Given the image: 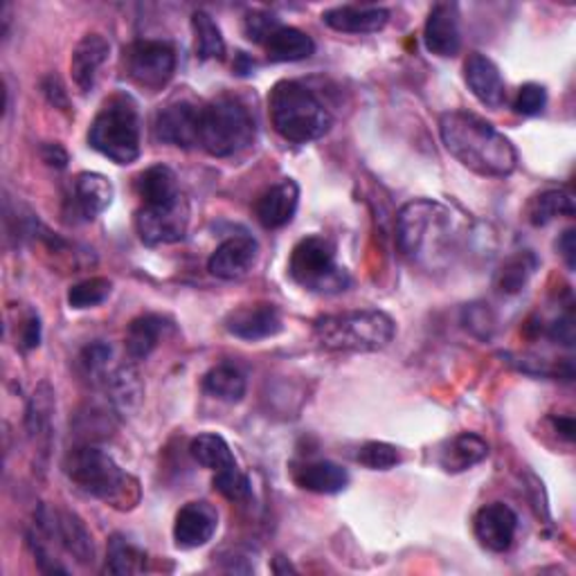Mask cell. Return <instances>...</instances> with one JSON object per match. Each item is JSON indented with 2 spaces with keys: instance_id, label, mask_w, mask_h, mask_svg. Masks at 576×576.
I'll return each mask as SVG.
<instances>
[{
  "instance_id": "38",
  "label": "cell",
  "mask_w": 576,
  "mask_h": 576,
  "mask_svg": "<svg viewBox=\"0 0 576 576\" xmlns=\"http://www.w3.org/2000/svg\"><path fill=\"white\" fill-rule=\"evenodd\" d=\"M359 462L372 471H390L401 462V455L392 444L367 441L359 450Z\"/></svg>"
},
{
  "instance_id": "42",
  "label": "cell",
  "mask_w": 576,
  "mask_h": 576,
  "mask_svg": "<svg viewBox=\"0 0 576 576\" xmlns=\"http://www.w3.org/2000/svg\"><path fill=\"white\" fill-rule=\"evenodd\" d=\"M39 342H41V320H39V316L30 313L21 327V348L34 350V348H39Z\"/></svg>"
},
{
  "instance_id": "40",
  "label": "cell",
  "mask_w": 576,
  "mask_h": 576,
  "mask_svg": "<svg viewBox=\"0 0 576 576\" xmlns=\"http://www.w3.org/2000/svg\"><path fill=\"white\" fill-rule=\"evenodd\" d=\"M279 25H281L279 19L273 17V14H268V12H253V14H248V17L244 19V32H246V36H248L250 41H255V43H262V45H264V41L270 36V32H275Z\"/></svg>"
},
{
  "instance_id": "25",
  "label": "cell",
  "mask_w": 576,
  "mask_h": 576,
  "mask_svg": "<svg viewBox=\"0 0 576 576\" xmlns=\"http://www.w3.org/2000/svg\"><path fill=\"white\" fill-rule=\"evenodd\" d=\"M264 50H266V56L270 62L288 64V62L309 60V56L316 52V43L307 32H302L298 28L279 25L264 41Z\"/></svg>"
},
{
  "instance_id": "14",
  "label": "cell",
  "mask_w": 576,
  "mask_h": 576,
  "mask_svg": "<svg viewBox=\"0 0 576 576\" xmlns=\"http://www.w3.org/2000/svg\"><path fill=\"white\" fill-rule=\"evenodd\" d=\"M259 257V244L248 235H235L225 239L210 257L207 270L225 281L246 277Z\"/></svg>"
},
{
  "instance_id": "18",
  "label": "cell",
  "mask_w": 576,
  "mask_h": 576,
  "mask_svg": "<svg viewBox=\"0 0 576 576\" xmlns=\"http://www.w3.org/2000/svg\"><path fill=\"white\" fill-rule=\"evenodd\" d=\"M465 82L480 104L489 108H502L506 102V86L500 75V68L487 54L473 52L465 62Z\"/></svg>"
},
{
  "instance_id": "15",
  "label": "cell",
  "mask_w": 576,
  "mask_h": 576,
  "mask_svg": "<svg viewBox=\"0 0 576 576\" xmlns=\"http://www.w3.org/2000/svg\"><path fill=\"white\" fill-rule=\"evenodd\" d=\"M218 527V513L210 502H188L174 523V541L181 550H196L207 545Z\"/></svg>"
},
{
  "instance_id": "8",
  "label": "cell",
  "mask_w": 576,
  "mask_h": 576,
  "mask_svg": "<svg viewBox=\"0 0 576 576\" xmlns=\"http://www.w3.org/2000/svg\"><path fill=\"white\" fill-rule=\"evenodd\" d=\"M288 275L307 291L333 296L348 291L352 277L335 259V246L327 237L302 239L288 259Z\"/></svg>"
},
{
  "instance_id": "3",
  "label": "cell",
  "mask_w": 576,
  "mask_h": 576,
  "mask_svg": "<svg viewBox=\"0 0 576 576\" xmlns=\"http://www.w3.org/2000/svg\"><path fill=\"white\" fill-rule=\"evenodd\" d=\"M64 473L79 491L113 509L131 511L142 498L140 482L115 465V459L106 450L90 444L71 448L64 459Z\"/></svg>"
},
{
  "instance_id": "20",
  "label": "cell",
  "mask_w": 576,
  "mask_h": 576,
  "mask_svg": "<svg viewBox=\"0 0 576 576\" xmlns=\"http://www.w3.org/2000/svg\"><path fill=\"white\" fill-rule=\"evenodd\" d=\"M110 43L104 34H86L73 50L71 60V73L82 93H90L97 84L102 66L108 62Z\"/></svg>"
},
{
  "instance_id": "9",
  "label": "cell",
  "mask_w": 576,
  "mask_h": 576,
  "mask_svg": "<svg viewBox=\"0 0 576 576\" xmlns=\"http://www.w3.org/2000/svg\"><path fill=\"white\" fill-rule=\"evenodd\" d=\"M190 214V201L181 194L167 203L142 205L136 212V230L147 246L179 244L188 235Z\"/></svg>"
},
{
  "instance_id": "32",
  "label": "cell",
  "mask_w": 576,
  "mask_h": 576,
  "mask_svg": "<svg viewBox=\"0 0 576 576\" xmlns=\"http://www.w3.org/2000/svg\"><path fill=\"white\" fill-rule=\"evenodd\" d=\"M574 199L567 190H545L527 203V221L536 227L552 223L558 216H574Z\"/></svg>"
},
{
  "instance_id": "29",
  "label": "cell",
  "mask_w": 576,
  "mask_h": 576,
  "mask_svg": "<svg viewBox=\"0 0 576 576\" xmlns=\"http://www.w3.org/2000/svg\"><path fill=\"white\" fill-rule=\"evenodd\" d=\"M190 452H192V457L196 459L201 467H205V469H210L214 473L239 467L233 448H230V444L221 435H214V433L199 435L192 441Z\"/></svg>"
},
{
  "instance_id": "4",
  "label": "cell",
  "mask_w": 576,
  "mask_h": 576,
  "mask_svg": "<svg viewBox=\"0 0 576 576\" xmlns=\"http://www.w3.org/2000/svg\"><path fill=\"white\" fill-rule=\"evenodd\" d=\"M268 115L275 131L294 145L320 140L331 129V115L311 88L300 82H277L268 95Z\"/></svg>"
},
{
  "instance_id": "11",
  "label": "cell",
  "mask_w": 576,
  "mask_h": 576,
  "mask_svg": "<svg viewBox=\"0 0 576 576\" xmlns=\"http://www.w3.org/2000/svg\"><path fill=\"white\" fill-rule=\"evenodd\" d=\"M34 530L50 541L60 543L77 563H95V543L84 521L68 509H47L41 506L34 515Z\"/></svg>"
},
{
  "instance_id": "12",
  "label": "cell",
  "mask_w": 576,
  "mask_h": 576,
  "mask_svg": "<svg viewBox=\"0 0 576 576\" xmlns=\"http://www.w3.org/2000/svg\"><path fill=\"white\" fill-rule=\"evenodd\" d=\"M518 532V515L504 502H491L478 509L473 518V534L478 543L495 554L511 550Z\"/></svg>"
},
{
  "instance_id": "1",
  "label": "cell",
  "mask_w": 576,
  "mask_h": 576,
  "mask_svg": "<svg viewBox=\"0 0 576 576\" xmlns=\"http://www.w3.org/2000/svg\"><path fill=\"white\" fill-rule=\"evenodd\" d=\"M439 134L448 153L478 177L506 179L515 171L518 153L511 140L476 113H444Z\"/></svg>"
},
{
  "instance_id": "39",
  "label": "cell",
  "mask_w": 576,
  "mask_h": 576,
  "mask_svg": "<svg viewBox=\"0 0 576 576\" xmlns=\"http://www.w3.org/2000/svg\"><path fill=\"white\" fill-rule=\"evenodd\" d=\"M547 104V90L541 84H525L521 86L515 95L513 108L518 115H525V118H534Z\"/></svg>"
},
{
  "instance_id": "26",
  "label": "cell",
  "mask_w": 576,
  "mask_h": 576,
  "mask_svg": "<svg viewBox=\"0 0 576 576\" xmlns=\"http://www.w3.org/2000/svg\"><path fill=\"white\" fill-rule=\"evenodd\" d=\"M169 322L158 316V313H145L140 318H136L129 329H127V338H125V348L131 361H145L149 359L156 348L160 344V340L164 338Z\"/></svg>"
},
{
  "instance_id": "22",
  "label": "cell",
  "mask_w": 576,
  "mask_h": 576,
  "mask_svg": "<svg viewBox=\"0 0 576 576\" xmlns=\"http://www.w3.org/2000/svg\"><path fill=\"white\" fill-rule=\"evenodd\" d=\"M489 457V444L476 433H459L439 452V467L446 473H465Z\"/></svg>"
},
{
  "instance_id": "36",
  "label": "cell",
  "mask_w": 576,
  "mask_h": 576,
  "mask_svg": "<svg viewBox=\"0 0 576 576\" xmlns=\"http://www.w3.org/2000/svg\"><path fill=\"white\" fill-rule=\"evenodd\" d=\"M52 413H54V394L50 390L47 383H41L39 390L34 392L30 406H28V430L30 437H43L50 430V422H52Z\"/></svg>"
},
{
  "instance_id": "7",
  "label": "cell",
  "mask_w": 576,
  "mask_h": 576,
  "mask_svg": "<svg viewBox=\"0 0 576 576\" xmlns=\"http://www.w3.org/2000/svg\"><path fill=\"white\" fill-rule=\"evenodd\" d=\"M257 127L250 110L235 97H216L199 110V147L214 158H230L248 149Z\"/></svg>"
},
{
  "instance_id": "31",
  "label": "cell",
  "mask_w": 576,
  "mask_h": 576,
  "mask_svg": "<svg viewBox=\"0 0 576 576\" xmlns=\"http://www.w3.org/2000/svg\"><path fill=\"white\" fill-rule=\"evenodd\" d=\"M203 390L225 403H239L246 396V376L235 365H216L203 376Z\"/></svg>"
},
{
  "instance_id": "37",
  "label": "cell",
  "mask_w": 576,
  "mask_h": 576,
  "mask_svg": "<svg viewBox=\"0 0 576 576\" xmlns=\"http://www.w3.org/2000/svg\"><path fill=\"white\" fill-rule=\"evenodd\" d=\"M212 484L230 502H246L253 495L250 480H248V476L239 467L216 471Z\"/></svg>"
},
{
  "instance_id": "47",
  "label": "cell",
  "mask_w": 576,
  "mask_h": 576,
  "mask_svg": "<svg viewBox=\"0 0 576 576\" xmlns=\"http://www.w3.org/2000/svg\"><path fill=\"white\" fill-rule=\"evenodd\" d=\"M554 426L567 441L574 439V419L572 417H558V419H554Z\"/></svg>"
},
{
  "instance_id": "28",
  "label": "cell",
  "mask_w": 576,
  "mask_h": 576,
  "mask_svg": "<svg viewBox=\"0 0 576 576\" xmlns=\"http://www.w3.org/2000/svg\"><path fill=\"white\" fill-rule=\"evenodd\" d=\"M106 390L110 394L113 406L122 413L136 410L142 401V383H140V374L134 365H120L118 370H115L106 378Z\"/></svg>"
},
{
  "instance_id": "13",
  "label": "cell",
  "mask_w": 576,
  "mask_h": 576,
  "mask_svg": "<svg viewBox=\"0 0 576 576\" xmlns=\"http://www.w3.org/2000/svg\"><path fill=\"white\" fill-rule=\"evenodd\" d=\"M199 110L190 102H177L164 106L153 122L156 140L162 145H174L181 149L199 147Z\"/></svg>"
},
{
  "instance_id": "24",
  "label": "cell",
  "mask_w": 576,
  "mask_h": 576,
  "mask_svg": "<svg viewBox=\"0 0 576 576\" xmlns=\"http://www.w3.org/2000/svg\"><path fill=\"white\" fill-rule=\"evenodd\" d=\"M294 480L305 491L320 493V495H333V493H340V491L348 489L350 473L335 462L318 459V462L300 465L294 471Z\"/></svg>"
},
{
  "instance_id": "45",
  "label": "cell",
  "mask_w": 576,
  "mask_h": 576,
  "mask_svg": "<svg viewBox=\"0 0 576 576\" xmlns=\"http://www.w3.org/2000/svg\"><path fill=\"white\" fill-rule=\"evenodd\" d=\"M43 93L47 95L50 104H54V106H62V108H68V97H66V90H64L62 82L56 79V77H47V79L43 82Z\"/></svg>"
},
{
  "instance_id": "16",
  "label": "cell",
  "mask_w": 576,
  "mask_h": 576,
  "mask_svg": "<svg viewBox=\"0 0 576 576\" xmlns=\"http://www.w3.org/2000/svg\"><path fill=\"white\" fill-rule=\"evenodd\" d=\"M225 329L239 340L255 342L277 335L284 324L279 311L273 305H244L227 313Z\"/></svg>"
},
{
  "instance_id": "2",
  "label": "cell",
  "mask_w": 576,
  "mask_h": 576,
  "mask_svg": "<svg viewBox=\"0 0 576 576\" xmlns=\"http://www.w3.org/2000/svg\"><path fill=\"white\" fill-rule=\"evenodd\" d=\"M396 244L403 257L428 270L446 266L457 244L455 214L430 199L410 201L396 216Z\"/></svg>"
},
{
  "instance_id": "10",
  "label": "cell",
  "mask_w": 576,
  "mask_h": 576,
  "mask_svg": "<svg viewBox=\"0 0 576 576\" xmlns=\"http://www.w3.org/2000/svg\"><path fill=\"white\" fill-rule=\"evenodd\" d=\"M122 62L134 84L147 90H160L177 73V50L164 41H136L125 47Z\"/></svg>"
},
{
  "instance_id": "27",
  "label": "cell",
  "mask_w": 576,
  "mask_h": 576,
  "mask_svg": "<svg viewBox=\"0 0 576 576\" xmlns=\"http://www.w3.org/2000/svg\"><path fill=\"white\" fill-rule=\"evenodd\" d=\"M136 192L142 199V205L167 203L183 194L179 188L177 174L167 164H153V167L145 169L136 181Z\"/></svg>"
},
{
  "instance_id": "30",
  "label": "cell",
  "mask_w": 576,
  "mask_h": 576,
  "mask_svg": "<svg viewBox=\"0 0 576 576\" xmlns=\"http://www.w3.org/2000/svg\"><path fill=\"white\" fill-rule=\"evenodd\" d=\"M536 268H538V257L532 250L515 253L498 270V277H495L498 291H502L504 296L521 294L527 286L530 277L536 273Z\"/></svg>"
},
{
  "instance_id": "34",
  "label": "cell",
  "mask_w": 576,
  "mask_h": 576,
  "mask_svg": "<svg viewBox=\"0 0 576 576\" xmlns=\"http://www.w3.org/2000/svg\"><path fill=\"white\" fill-rule=\"evenodd\" d=\"M192 30H194V39H196V54L201 56V60H223L225 41H223L218 25L214 23V19L207 12L199 10L192 14Z\"/></svg>"
},
{
  "instance_id": "35",
  "label": "cell",
  "mask_w": 576,
  "mask_h": 576,
  "mask_svg": "<svg viewBox=\"0 0 576 576\" xmlns=\"http://www.w3.org/2000/svg\"><path fill=\"white\" fill-rule=\"evenodd\" d=\"M113 291V284L110 279L106 277H90V279H84L79 284H75L71 291H68V305L77 311H84V309H93V307H99L108 300Z\"/></svg>"
},
{
  "instance_id": "44",
  "label": "cell",
  "mask_w": 576,
  "mask_h": 576,
  "mask_svg": "<svg viewBox=\"0 0 576 576\" xmlns=\"http://www.w3.org/2000/svg\"><path fill=\"white\" fill-rule=\"evenodd\" d=\"M550 338L552 340H558L563 344H567V348H572L574 342V324H572V318L565 316V318H558L552 327H550Z\"/></svg>"
},
{
  "instance_id": "23",
  "label": "cell",
  "mask_w": 576,
  "mask_h": 576,
  "mask_svg": "<svg viewBox=\"0 0 576 576\" xmlns=\"http://www.w3.org/2000/svg\"><path fill=\"white\" fill-rule=\"evenodd\" d=\"M113 201V183L97 171H82L73 181V207L84 221L99 216Z\"/></svg>"
},
{
  "instance_id": "6",
  "label": "cell",
  "mask_w": 576,
  "mask_h": 576,
  "mask_svg": "<svg viewBox=\"0 0 576 576\" xmlns=\"http://www.w3.org/2000/svg\"><path fill=\"white\" fill-rule=\"evenodd\" d=\"M88 145L115 164L140 158V113L131 95L118 93L104 102L90 125Z\"/></svg>"
},
{
  "instance_id": "17",
  "label": "cell",
  "mask_w": 576,
  "mask_h": 576,
  "mask_svg": "<svg viewBox=\"0 0 576 576\" xmlns=\"http://www.w3.org/2000/svg\"><path fill=\"white\" fill-rule=\"evenodd\" d=\"M300 205V188L294 179H284L268 188L255 203L257 221L268 227L277 230L294 221Z\"/></svg>"
},
{
  "instance_id": "33",
  "label": "cell",
  "mask_w": 576,
  "mask_h": 576,
  "mask_svg": "<svg viewBox=\"0 0 576 576\" xmlns=\"http://www.w3.org/2000/svg\"><path fill=\"white\" fill-rule=\"evenodd\" d=\"M147 567V554L136 547L129 538L115 534L108 541L106 572L110 574H140Z\"/></svg>"
},
{
  "instance_id": "5",
  "label": "cell",
  "mask_w": 576,
  "mask_h": 576,
  "mask_svg": "<svg viewBox=\"0 0 576 576\" xmlns=\"http://www.w3.org/2000/svg\"><path fill=\"white\" fill-rule=\"evenodd\" d=\"M394 320L378 309L322 316L313 324L320 348L329 352H381L394 340Z\"/></svg>"
},
{
  "instance_id": "21",
  "label": "cell",
  "mask_w": 576,
  "mask_h": 576,
  "mask_svg": "<svg viewBox=\"0 0 576 576\" xmlns=\"http://www.w3.org/2000/svg\"><path fill=\"white\" fill-rule=\"evenodd\" d=\"M322 21L342 34H374L387 25L390 12L378 6H338L322 12Z\"/></svg>"
},
{
  "instance_id": "19",
  "label": "cell",
  "mask_w": 576,
  "mask_h": 576,
  "mask_svg": "<svg viewBox=\"0 0 576 576\" xmlns=\"http://www.w3.org/2000/svg\"><path fill=\"white\" fill-rule=\"evenodd\" d=\"M426 50L435 56H455L462 47V32H459L457 8L448 3H439L430 10L426 28H424Z\"/></svg>"
},
{
  "instance_id": "41",
  "label": "cell",
  "mask_w": 576,
  "mask_h": 576,
  "mask_svg": "<svg viewBox=\"0 0 576 576\" xmlns=\"http://www.w3.org/2000/svg\"><path fill=\"white\" fill-rule=\"evenodd\" d=\"M79 361H82V365H84L88 376L99 378V376H104L106 365L110 361V348H108V344H104V342L88 344V348L82 352Z\"/></svg>"
},
{
  "instance_id": "43",
  "label": "cell",
  "mask_w": 576,
  "mask_h": 576,
  "mask_svg": "<svg viewBox=\"0 0 576 576\" xmlns=\"http://www.w3.org/2000/svg\"><path fill=\"white\" fill-rule=\"evenodd\" d=\"M41 158L43 162H47L50 167H56V169H64L68 164V153L62 145L56 142H50V145H43L41 149Z\"/></svg>"
},
{
  "instance_id": "46",
  "label": "cell",
  "mask_w": 576,
  "mask_h": 576,
  "mask_svg": "<svg viewBox=\"0 0 576 576\" xmlns=\"http://www.w3.org/2000/svg\"><path fill=\"white\" fill-rule=\"evenodd\" d=\"M574 230H565V233L561 235L558 239V253L563 255L565 264L569 270H574V264H576V246H574Z\"/></svg>"
}]
</instances>
